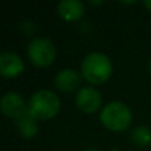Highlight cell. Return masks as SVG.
I'll use <instances>...</instances> for the list:
<instances>
[{"mask_svg":"<svg viewBox=\"0 0 151 151\" xmlns=\"http://www.w3.org/2000/svg\"><path fill=\"white\" fill-rule=\"evenodd\" d=\"M113 73V64L105 53L91 52L83 58L81 64V74L93 85L105 83Z\"/></svg>","mask_w":151,"mask_h":151,"instance_id":"1","label":"cell"},{"mask_svg":"<svg viewBox=\"0 0 151 151\" xmlns=\"http://www.w3.org/2000/svg\"><path fill=\"white\" fill-rule=\"evenodd\" d=\"M61 107L60 98L50 90H39L28 101V113L37 121H48L58 114Z\"/></svg>","mask_w":151,"mask_h":151,"instance_id":"2","label":"cell"},{"mask_svg":"<svg viewBox=\"0 0 151 151\" xmlns=\"http://www.w3.org/2000/svg\"><path fill=\"white\" fill-rule=\"evenodd\" d=\"M101 123L110 131L121 133L125 131L133 121V114L127 105L119 101H111L102 107L99 115Z\"/></svg>","mask_w":151,"mask_h":151,"instance_id":"3","label":"cell"},{"mask_svg":"<svg viewBox=\"0 0 151 151\" xmlns=\"http://www.w3.org/2000/svg\"><path fill=\"white\" fill-rule=\"evenodd\" d=\"M28 58L37 68H48L56 58V48L49 39L36 37L28 44Z\"/></svg>","mask_w":151,"mask_h":151,"instance_id":"4","label":"cell"},{"mask_svg":"<svg viewBox=\"0 0 151 151\" xmlns=\"http://www.w3.org/2000/svg\"><path fill=\"white\" fill-rule=\"evenodd\" d=\"M0 109L5 117L16 121L28 113V105L24 102L20 94L15 93V91H8L1 97Z\"/></svg>","mask_w":151,"mask_h":151,"instance_id":"5","label":"cell"},{"mask_svg":"<svg viewBox=\"0 0 151 151\" xmlns=\"http://www.w3.org/2000/svg\"><path fill=\"white\" fill-rule=\"evenodd\" d=\"M76 105L85 114H93L102 105L101 93L91 86L81 88L76 96Z\"/></svg>","mask_w":151,"mask_h":151,"instance_id":"6","label":"cell"},{"mask_svg":"<svg viewBox=\"0 0 151 151\" xmlns=\"http://www.w3.org/2000/svg\"><path fill=\"white\" fill-rule=\"evenodd\" d=\"M24 70V63L15 52H3L0 55V74L4 78H15Z\"/></svg>","mask_w":151,"mask_h":151,"instance_id":"7","label":"cell"},{"mask_svg":"<svg viewBox=\"0 0 151 151\" xmlns=\"http://www.w3.org/2000/svg\"><path fill=\"white\" fill-rule=\"evenodd\" d=\"M57 12L68 23L78 21L85 15V5L80 0H63L57 4Z\"/></svg>","mask_w":151,"mask_h":151,"instance_id":"8","label":"cell"},{"mask_svg":"<svg viewBox=\"0 0 151 151\" xmlns=\"http://www.w3.org/2000/svg\"><path fill=\"white\" fill-rule=\"evenodd\" d=\"M81 85V76L74 69L60 70L55 77V86L60 91H73Z\"/></svg>","mask_w":151,"mask_h":151,"instance_id":"9","label":"cell"},{"mask_svg":"<svg viewBox=\"0 0 151 151\" xmlns=\"http://www.w3.org/2000/svg\"><path fill=\"white\" fill-rule=\"evenodd\" d=\"M15 122H16V127H17V131L21 135V138L32 139L39 133L37 119H35L29 113H27L25 115H23V117L19 118V119H16Z\"/></svg>","mask_w":151,"mask_h":151,"instance_id":"10","label":"cell"},{"mask_svg":"<svg viewBox=\"0 0 151 151\" xmlns=\"http://www.w3.org/2000/svg\"><path fill=\"white\" fill-rule=\"evenodd\" d=\"M130 137L131 141L138 146H149V145H151V129L145 125L134 127Z\"/></svg>","mask_w":151,"mask_h":151,"instance_id":"11","label":"cell"},{"mask_svg":"<svg viewBox=\"0 0 151 151\" xmlns=\"http://www.w3.org/2000/svg\"><path fill=\"white\" fill-rule=\"evenodd\" d=\"M143 4H145V7H146L147 9L151 11V0H146V1H145Z\"/></svg>","mask_w":151,"mask_h":151,"instance_id":"12","label":"cell"},{"mask_svg":"<svg viewBox=\"0 0 151 151\" xmlns=\"http://www.w3.org/2000/svg\"><path fill=\"white\" fill-rule=\"evenodd\" d=\"M147 69H149V72L151 73V58L149 60V63H147Z\"/></svg>","mask_w":151,"mask_h":151,"instance_id":"13","label":"cell"},{"mask_svg":"<svg viewBox=\"0 0 151 151\" xmlns=\"http://www.w3.org/2000/svg\"><path fill=\"white\" fill-rule=\"evenodd\" d=\"M90 4L91 5H99V4H102V1H90Z\"/></svg>","mask_w":151,"mask_h":151,"instance_id":"14","label":"cell"},{"mask_svg":"<svg viewBox=\"0 0 151 151\" xmlns=\"http://www.w3.org/2000/svg\"><path fill=\"white\" fill-rule=\"evenodd\" d=\"M122 3H123V4H134L135 1H122Z\"/></svg>","mask_w":151,"mask_h":151,"instance_id":"15","label":"cell"},{"mask_svg":"<svg viewBox=\"0 0 151 151\" xmlns=\"http://www.w3.org/2000/svg\"><path fill=\"white\" fill-rule=\"evenodd\" d=\"M83 151H99V150H96V149H89V150H83Z\"/></svg>","mask_w":151,"mask_h":151,"instance_id":"16","label":"cell"}]
</instances>
